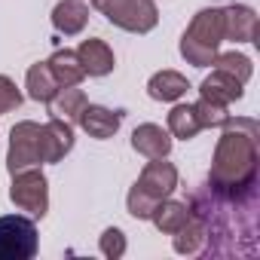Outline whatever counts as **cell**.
<instances>
[{
	"label": "cell",
	"instance_id": "obj_2",
	"mask_svg": "<svg viewBox=\"0 0 260 260\" xmlns=\"http://www.w3.org/2000/svg\"><path fill=\"white\" fill-rule=\"evenodd\" d=\"M223 43V16L217 7L199 10L181 37V55L193 68H211Z\"/></svg>",
	"mask_w": 260,
	"mask_h": 260
},
{
	"label": "cell",
	"instance_id": "obj_8",
	"mask_svg": "<svg viewBox=\"0 0 260 260\" xmlns=\"http://www.w3.org/2000/svg\"><path fill=\"white\" fill-rule=\"evenodd\" d=\"M74 150V125L64 119L49 116V122L40 125V153L43 162H61Z\"/></svg>",
	"mask_w": 260,
	"mask_h": 260
},
{
	"label": "cell",
	"instance_id": "obj_23",
	"mask_svg": "<svg viewBox=\"0 0 260 260\" xmlns=\"http://www.w3.org/2000/svg\"><path fill=\"white\" fill-rule=\"evenodd\" d=\"M193 110H196V119H199L202 128H223V122L230 119L226 107H223V104H214V101H208V98H199V101L193 104Z\"/></svg>",
	"mask_w": 260,
	"mask_h": 260
},
{
	"label": "cell",
	"instance_id": "obj_19",
	"mask_svg": "<svg viewBox=\"0 0 260 260\" xmlns=\"http://www.w3.org/2000/svg\"><path fill=\"white\" fill-rule=\"evenodd\" d=\"M25 89H28V98L31 101H40V104H49V98L61 89L58 80L52 77L49 64L46 61H37L28 68V77H25Z\"/></svg>",
	"mask_w": 260,
	"mask_h": 260
},
{
	"label": "cell",
	"instance_id": "obj_1",
	"mask_svg": "<svg viewBox=\"0 0 260 260\" xmlns=\"http://www.w3.org/2000/svg\"><path fill=\"white\" fill-rule=\"evenodd\" d=\"M208 187L233 202L257 199V122L226 119L223 135L217 138Z\"/></svg>",
	"mask_w": 260,
	"mask_h": 260
},
{
	"label": "cell",
	"instance_id": "obj_5",
	"mask_svg": "<svg viewBox=\"0 0 260 260\" xmlns=\"http://www.w3.org/2000/svg\"><path fill=\"white\" fill-rule=\"evenodd\" d=\"M43 153H40V122L22 119L10 128V150H7V172H25V169H40Z\"/></svg>",
	"mask_w": 260,
	"mask_h": 260
},
{
	"label": "cell",
	"instance_id": "obj_4",
	"mask_svg": "<svg viewBox=\"0 0 260 260\" xmlns=\"http://www.w3.org/2000/svg\"><path fill=\"white\" fill-rule=\"evenodd\" d=\"M40 251V233L31 217L4 214L0 217V260H31Z\"/></svg>",
	"mask_w": 260,
	"mask_h": 260
},
{
	"label": "cell",
	"instance_id": "obj_11",
	"mask_svg": "<svg viewBox=\"0 0 260 260\" xmlns=\"http://www.w3.org/2000/svg\"><path fill=\"white\" fill-rule=\"evenodd\" d=\"M77 58H80L86 77H107V74H113V68H116L113 49H110L104 40H98V37L83 40V43L77 46Z\"/></svg>",
	"mask_w": 260,
	"mask_h": 260
},
{
	"label": "cell",
	"instance_id": "obj_22",
	"mask_svg": "<svg viewBox=\"0 0 260 260\" xmlns=\"http://www.w3.org/2000/svg\"><path fill=\"white\" fill-rule=\"evenodd\" d=\"M214 68L217 71H226V74H233L239 83H248L251 80V74H254V64H251V58L248 55H242V52H217V58H214Z\"/></svg>",
	"mask_w": 260,
	"mask_h": 260
},
{
	"label": "cell",
	"instance_id": "obj_10",
	"mask_svg": "<svg viewBox=\"0 0 260 260\" xmlns=\"http://www.w3.org/2000/svg\"><path fill=\"white\" fill-rule=\"evenodd\" d=\"M223 16V40L230 43H257V13L245 4H233L220 10Z\"/></svg>",
	"mask_w": 260,
	"mask_h": 260
},
{
	"label": "cell",
	"instance_id": "obj_12",
	"mask_svg": "<svg viewBox=\"0 0 260 260\" xmlns=\"http://www.w3.org/2000/svg\"><path fill=\"white\" fill-rule=\"evenodd\" d=\"M245 95V83H239L233 74H226V71H211L205 80H202V86H199V98H208V101H214V104H223V107H230L233 101H239Z\"/></svg>",
	"mask_w": 260,
	"mask_h": 260
},
{
	"label": "cell",
	"instance_id": "obj_6",
	"mask_svg": "<svg viewBox=\"0 0 260 260\" xmlns=\"http://www.w3.org/2000/svg\"><path fill=\"white\" fill-rule=\"evenodd\" d=\"M10 202L31 217H43L49 211V181L40 169H25L13 175L10 184Z\"/></svg>",
	"mask_w": 260,
	"mask_h": 260
},
{
	"label": "cell",
	"instance_id": "obj_3",
	"mask_svg": "<svg viewBox=\"0 0 260 260\" xmlns=\"http://www.w3.org/2000/svg\"><path fill=\"white\" fill-rule=\"evenodd\" d=\"M92 7L110 25L128 34H150L159 25V10L153 0H92Z\"/></svg>",
	"mask_w": 260,
	"mask_h": 260
},
{
	"label": "cell",
	"instance_id": "obj_16",
	"mask_svg": "<svg viewBox=\"0 0 260 260\" xmlns=\"http://www.w3.org/2000/svg\"><path fill=\"white\" fill-rule=\"evenodd\" d=\"M190 205L187 202H175V199H162V202H156L153 205V211H150V220H153V226L159 230V233H166V236H175L187 220H190Z\"/></svg>",
	"mask_w": 260,
	"mask_h": 260
},
{
	"label": "cell",
	"instance_id": "obj_13",
	"mask_svg": "<svg viewBox=\"0 0 260 260\" xmlns=\"http://www.w3.org/2000/svg\"><path fill=\"white\" fill-rule=\"evenodd\" d=\"M132 147H135V153H141L147 159H159V156L172 153V135H169V128H162L156 122H144L132 132Z\"/></svg>",
	"mask_w": 260,
	"mask_h": 260
},
{
	"label": "cell",
	"instance_id": "obj_7",
	"mask_svg": "<svg viewBox=\"0 0 260 260\" xmlns=\"http://www.w3.org/2000/svg\"><path fill=\"white\" fill-rule=\"evenodd\" d=\"M135 190H141V193H144L147 199H153V202H162V199H169V196L178 190V169H175L172 162H166V156L150 159V162L144 166V172L138 175Z\"/></svg>",
	"mask_w": 260,
	"mask_h": 260
},
{
	"label": "cell",
	"instance_id": "obj_20",
	"mask_svg": "<svg viewBox=\"0 0 260 260\" xmlns=\"http://www.w3.org/2000/svg\"><path fill=\"white\" fill-rule=\"evenodd\" d=\"M166 128H169L172 138H181V141H193V138L202 132V125H199V119H196L193 104H175V107L169 110Z\"/></svg>",
	"mask_w": 260,
	"mask_h": 260
},
{
	"label": "cell",
	"instance_id": "obj_15",
	"mask_svg": "<svg viewBox=\"0 0 260 260\" xmlns=\"http://www.w3.org/2000/svg\"><path fill=\"white\" fill-rule=\"evenodd\" d=\"M86 92L80 86H61L52 98H49V116L55 119H64V122H77L80 119V110L86 107Z\"/></svg>",
	"mask_w": 260,
	"mask_h": 260
},
{
	"label": "cell",
	"instance_id": "obj_21",
	"mask_svg": "<svg viewBox=\"0 0 260 260\" xmlns=\"http://www.w3.org/2000/svg\"><path fill=\"white\" fill-rule=\"evenodd\" d=\"M175 251L178 254H202L205 245H208V236H205V226L196 214H190V220L175 233Z\"/></svg>",
	"mask_w": 260,
	"mask_h": 260
},
{
	"label": "cell",
	"instance_id": "obj_25",
	"mask_svg": "<svg viewBox=\"0 0 260 260\" xmlns=\"http://www.w3.org/2000/svg\"><path fill=\"white\" fill-rule=\"evenodd\" d=\"M19 104H22V92H19V86H16L10 77L0 74V116L10 113V110H16Z\"/></svg>",
	"mask_w": 260,
	"mask_h": 260
},
{
	"label": "cell",
	"instance_id": "obj_14",
	"mask_svg": "<svg viewBox=\"0 0 260 260\" xmlns=\"http://www.w3.org/2000/svg\"><path fill=\"white\" fill-rule=\"evenodd\" d=\"M52 25L64 37L83 34V28L89 25V4L86 0H58L52 10Z\"/></svg>",
	"mask_w": 260,
	"mask_h": 260
},
{
	"label": "cell",
	"instance_id": "obj_24",
	"mask_svg": "<svg viewBox=\"0 0 260 260\" xmlns=\"http://www.w3.org/2000/svg\"><path fill=\"white\" fill-rule=\"evenodd\" d=\"M98 248H101V254L104 257H110V260H119L122 254H125V233L119 230V226H107L104 233H101V239H98Z\"/></svg>",
	"mask_w": 260,
	"mask_h": 260
},
{
	"label": "cell",
	"instance_id": "obj_18",
	"mask_svg": "<svg viewBox=\"0 0 260 260\" xmlns=\"http://www.w3.org/2000/svg\"><path fill=\"white\" fill-rule=\"evenodd\" d=\"M187 89H190V83H187V77L178 74V71H159V74H153L150 83H147V95H150L153 101H178V98L187 95Z\"/></svg>",
	"mask_w": 260,
	"mask_h": 260
},
{
	"label": "cell",
	"instance_id": "obj_9",
	"mask_svg": "<svg viewBox=\"0 0 260 260\" xmlns=\"http://www.w3.org/2000/svg\"><path fill=\"white\" fill-rule=\"evenodd\" d=\"M77 125L83 128V132L95 141H107L119 132V125H122V110H110L104 104H86L80 110V119Z\"/></svg>",
	"mask_w": 260,
	"mask_h": 260
},
{
	"label": "cell",
	"instance_id": "obj_17",
	"mask_svg": "<svg viewBox=\"0 0 260 260\" xmlns=\"http://www.w3.org/2000/svg\"><path fill=\"white\" fill-rule=\"evenodd\" d=\"M52 77L58 80V86H80L86 80V71L77 58V49H55L49 58H46Z\"/></svg>",
	"mask_w": 260,
	"mask_h": 260
}]
</instances>
